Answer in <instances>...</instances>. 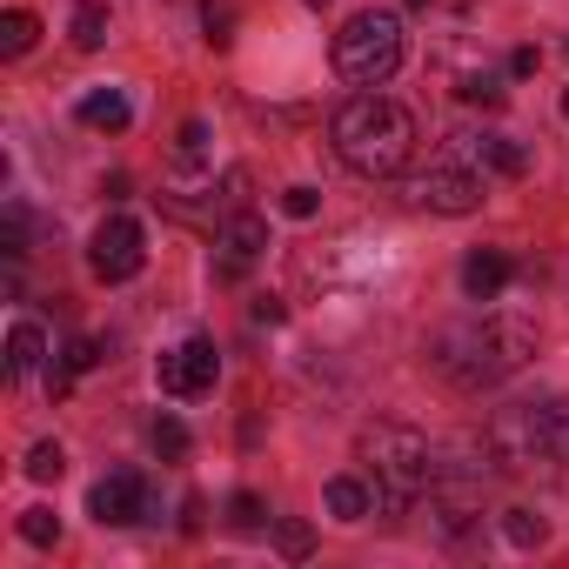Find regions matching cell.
<instances>
[{"mask_svg": "<svg viewBox=\"0 0 569 569\" xmlns=\"http://www.w3.org/2000/svg\"><path fill=\"white\" fill-rule=\"evenodd\" d=\"M362 462H369V476H376V509L382 516H402V509H416L422 496H429V482H436V456H429V436L422 429H409V422H376V429H362Z\"/></svg>", "mask_w": 569, "mask_h": 569, "instance_id": "3", "label": "cell"}, {"mask_svg": "<svg viewBox=\"0 0 569 569\" xmlns=\"http://www.w3.org/2000/svg\"><path fill=\"white\" fill-rule=\"evenodd\" d=\"M201 154H208V128L188 121V128H181V161H201Z\"/></svg>", "mask_w": 569, "mask_h": 569, "instance_id": "29", "label": "cell"}, {"mask_svg": "<svg viewBox=\"0 0 569 569\" xmlns=\"http://www.w3.org/2000/svg\"><path fill=\"white\" fill-rule=\"evenodd\" d=\"M214 376H221V356H214V342H208V336H194V342H181V349H168V356H161V389H168V396H181V402L208 396V389H214Z\"/></svg>", "mask_w": 569, "mask_h": 569, "instance_id": "8", "label": "cell"}, {"mask_svg": "<svg viewBox=\"0 0 569 569\" xmlns=\"http://www.w3.org/2000/svg\"><path fill=\"white\" fill-rule=\"evenodd\" d=\"M309 8H329V0H309Z\"/></svg>", "mask_w": 569, "mask_h": 569, "instance_id": "32", "label": "cell"}, {"mask_svg": "<svg viewBox=\"0 0 569 569\" xmlns=\"http://www.w3.org/2000/svg\"><path fill=\"white\" fill-rule=\"evenodd\" d=\"M329 141H336L342 168H356L362 181H389L416 154V114L389 94H349L329 121Z\"/></svg>", "mask_w": 569, "mask_h": 569, "instance_id": "2", "label": "cell"}, {"mask_svg": "<svg viewBox=\"0 0 569 569\" xmlns=\"http://www.w3.org/2000/svg\"><path fill=\"white\" fill-rule=\"evenodd\" d=\"M228 522H234V529H261V496H248V489H241V496L228 502Z\"/></svg>", "mask_w": 569, "mask_h": 569, "instance_id": "26", "label": "cell"}, {"mask_svg": "<svg viewBox=\"0 0 569 569\" xmlns=\"http://www.w3.org/2000/svg\"><path fill=\"white\" fill-rule=\"evenodd\" d=\"M61 469H68V456H61V442H34V449H28V476H34V482H54Z\"/></svg>", "mask_w": 569, "mask_h": 569, "instance_id": "22", "label": "cell"}, {"mask_svg": "<svg viewBox=\"0 0 569 569\" xmlns=\"http://www.w3.org/2000/svg\"><path fill=\"white\" fill-rule=\"evenodd\" d=\"M41 41V21L28 14V8H14V14H0V54H28Z\"/></svg>", "mask_w": 569, "mask_h": 569, "instance_id": "18", "label": "cell"}, {"mask_svg": "<svg viewBox=\"0 0 569 569\" xmlns=\"http://www.w3.org/2000/svg\"><path fill=\"white\" fill-rule=\"evenodd\" d=\"M101 362V342H88V336H74L68 349H61V376H54V389H68V376H88Z\"/></svg>", "mask_w": 569, "mask_h": 569, "instance_id": "20", "label": "cell"}, {"mask_svg": "<svg viewBox=\"0 0 569 569\" xmlns=\"http://www.w3.org/2000/svg\"><path fill=\"white\" fill-rule=\"evenodd\" d=\"M214 248H221V274H241L261 248H268V228H261V214H248V208H234L221 228H214Z\"/></svg>", "mask_w": 569, "mask_h": 569, "instance_id": "10", "label": "cell"}, {"mask_svg": "<svg viewBox=\"0 0 569 569\" xmlns=\"http://www.w3.org/2000/svg\"><path fill=\"white\" fill-rule=\"evenodd\" d=\"M81 121H88V128H101V134H121V128H128V101H121L114 88H101V94H88V101H81Z\"/></svg>", "mask_w": 569, "mask_h": 569, "instance_id": "16", "label": "cell"}, {"mask_svg": "<svg viewBox=\"0 0 569 569\" xmlns=\"http://www.w3.org/2000/svg\"><path fill=\"white\" fill-rule=\"evenodd\" d=\"M281 208H289L296 221H309V214L322 208V194H316V188H289V194H281Z\"/></svg>", "mask_w": 569, "mask_h": 569, "instance_id": "28", "label": "cell"}, {"mask_svg": "<svg viewBox=\"0 0 569 569\" xmlns=\"http://www.w3.org/2000/svg\"><path fill=\"white\" fill-rule=\"evenodd\" d=\"M154 449H161L168 462H181V456H188V429H181L174 416H161V422H154Z\"/></svg>", "mask_w": 569, "mask_h": 569, "instance_id": "24", "label": "cell"}, {"mask_svg": "<svg viewBox=\"0 0 569 569\" xmlns=\"http://www.w3.org/2000/svg\"><path fill=\"white\" fill-rule=\"evenodd\" d=\"M536 61H542V54H536V48H516V54H509V74H516V81H522V74H536Z\"/></svg>", "mask_w": 569, "mask_h": 569, "instance_id": "30", "label": "cell"}, {"mask_svg": "<svg viewBox=\"0 0 569 569\" xmlns=\"http://www.w3.org/2000/svg\"><path fill=\"white\" fill-rule=\"evenodd\" d=\"M141 261H148V234H141V221L108 214V221L94 228V241H88V268H94L101 281H134Z\"/></svg>", "mask_w": 569, "mask_h": 569, "instance_id": "6", "label": "cell"}, {"mask_svg": "<svg viewBox=\"0 0 569 569\" xmlns=\"http://www.w3.org/2000/svg\"><path fill=\"white\" fill-rule=\"evenodd\" d=\"M41 356H48L41 329H34V322H21V329L8 336V382H28V376L41 369Z\"/></svg>", "mask_w": 569, "mask_h": 569, "instance_id": "14", "label": "cell"}, {"mask_svg": "<svg viewBox=\"0 0 569 569\" xmlns=\"http://www.w3.org/2000/svg\"><path fill=\"white\" fill-rule=\"evenodd\" d=\"M369 509H376V489H362L356 476H336V482H329V516H336V522H362Z\"/></svg>", "mask_w": 569, "mask_h": 569, "instance_id": "15", "label": "cell"}, {"mask_svg": "<svg viewBox=\"0 0 569 569\" xmlns=\"http://www.w3.org/2000/svg\"><path fill=\"white\" fill-rule=\"evenodd\" d=\"M21 536H28L34 549H48V542H61V516H54V509H28V516H21Z\"/></svg>", "mask_w": 569, "mask_h": 569, "instance_id": "23", "label": "cell"}, {"mask_svg": "<svg viewBox=\"0 0 569 569\" xmlns=\"http://www.w3.org/2000/svg\"><path fill=\"white\" fill-rule=\"evenodd\" d=\"M68 34H74V48H81V54H94V48L108 41V8H101V0H81L74 21H68Z\"/></svg>", "mask_w": 569, "mask_h": 569, "instance_id": "17", "label": "cell"}, {"mask_svg": "<svg viewBox=\"0 0 569 569\" xmlns=\"http://www.w3.org/2000/svg\"><path fill=\"white\" fill-rule=\"evenodd\" d=\"M489 462L496 469H509V476H522V469H536V462H549L556 456V442H562V409L556 402H509V409H496L489 416Z\"/></svg>", "mask_w": 569, "mask_h": 569, "instance_id": "5", "label": "cell"}, {"mask_svg": "<svg viewBox=\"0 0 569 569\" xmlns=\"http://www.w3.org/2000/svg\"><path fill=\"white\" fill-rule=\"evenodd\" d=\"M502 536H509L516 549H536V542L549 536V522H542L536 509H502Z\"/></svg>", "mask_w": 569, "mask_h": 569, "instance_id": "19", "label": "cell"}, {"mask_svg": "<svg viewBox=\"0 0 569 569\" xmlns=\"http://www.w3.org/2000/svg\"><path fill=\"white\" fill-rule=\"evenodd\" d=\"M88 509H94V522H108V529L141 522V516H148V482H141V469H114V476H101V482L88 489Z\"/></svg>", "mask_w": 569, "mask_h": 569, "instance_id": "9", "label": "cell"}, {"mask_svg": "<svg viewBox=\"0 0 569 569\" xmlns=\"http://www.w3.org/2000/svg\"><path fill=\"white\" fill-rule=\"evenodd\" d=\"M529 356H536V316H522V309H496V316H482V322L442 329L436 349H429L436 376H442L449 389H462V396H482V389L509 382Z\"/></svg>", "mask_w": 569, "mask_h": 569, "instance_id": "1", "label": "cell"}, {"mask_svg": "<svg viewBox=\"0 0 569 569\" xmlns=\"http://www.w3.org/2000/svg\"><path fill=\"white\" fill-rule=\"evenodd\" d=\"M462 154H476L482 168H496V174H509V181L529 174V148H516V141H502V134H462Z\"/></svg>", "mask_w": 569, "mask_h": 569, "instance_id": "13", "label": "cell"}, {"mask_svg": "<svg viewBox=\"0 0 569 569\" xmlns=\"http://www.w3.org/2000/svg\"><path fill=\"white\" fill-rule=\"evenodd\" d=\"M416 201L436 208V214H469V208H482V181L462 161H429L416 174Z\"/></svg>", "mask_w": 569, "mask_h": 569, "instance_id": "7", "label": "cell"}, {"mask_svg": "<svg viewBox=\"0 0 569 569\" xmlns=\"http://www.w3.org/2000/svg\"><path fill=\"white\" fill-rule=\"evenodd\" d=\"M274 536H281V556H296V562H302V556L316 549V529H309V522H281Z\"/></svg>", "mask_w": 569, "mask_h": 569, "instance_id": "25", "label": "cell"}, {"mask_svg": "<svg viewBox=\"0 0 569 569\" xmlns=\"http://www.w3.org/2000/svg\"><path fill=\"white\" fill-rule=\"evenodd\" d=\"M429 516L442 522V536H462V529L476 522V489L456 482V476H436V482H429Z\"/></svg>", "mask_w": 569, "mask_h": 569, "instance_id": "12", "label": "cell"}, {"mask_svg": "<svg viewBox=\"0 0 569 569\" xmlns=\"http://www.w3.org/2000/svg\"><path fill=\"white\" fill-rule=\"evenodd\" d=\"M509 281H516V261H509L502 248H476V254L462 261V289H469V302H496Z\"/></svg>", "mask_w": 569, "mask_h": 569, "instance_id": "11", "label": "cell"}, {"mask_svg": "<svg viewBox=\"0 0 569 569\" xmlns=\"http://www.w3.org/2000/svg\"><path fill=\"white\" fill-rule=\"evenodd\" d=\"M456 101H469V108H502V81H496V74H462V81H456Z\"/></svg>", "mask_w": 569, "mask_h": 569, "instance_id": "21", "label": "cell"}, {"mask_svg": "<svg viewBox=\"0 0 569 569\" xmlns=\"http://www.w3.org/2000/svg\"><path fill=\"white\" fill-rule=\"evenodd\" d=\"M402 68V21L389 8H362L356 21H342L336 34V74L349 88H382Z\"/></svg>", "mask_w": 569, "mask_h": 569, "instance_id": "4", "label": "cell"}, {"mask_svg": "<svg viewBox=\"0 0 569 569\" xmlns=\"http://www.w3.org/2000/svg\"><path fill=\"white\" fill-rule=\"evenodd\" d=\"M562 114H569V88H562Z\"/></svg>", "mask_w": 569, "mask_h": 569, "instance_id": "31", "label": "cell"}, {"mask_svg": "<svg viewBox=\"0 0 569 569\" xmlns=\"http://www.w3.org/2000/svg\"><path fill=\"white\" fill-rule=\"evenodd\" d=\"M201 21H208V41H214V48H228V41H234V34H228V28H234V14H228V8H214V0H208Z\"/></svg>", "mask_w": 569, "mask_h": 569, "instance_id": "27", "label": "cell"}]
</instances>
